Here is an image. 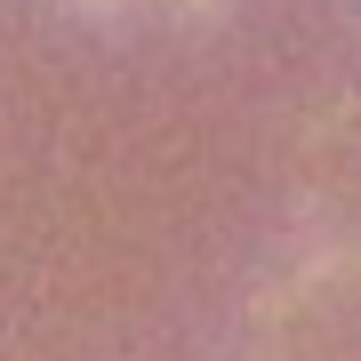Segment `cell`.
<instances>
[{
  "label": "cell",
  "instance_id": "obj_1",
  "mask_svg": "<svg viewBox=\"0 0 361 361\" xmlns=\"http://www.w3.org/2000/svg\"><path fill=\"white\" fill-rule=\"evenodd\" d=\"M257 361H361V249H337L281 281L257 329Z\"/></svg>",
  "mask_w": 361,
  "mask_h": 361
}]
</instances>
